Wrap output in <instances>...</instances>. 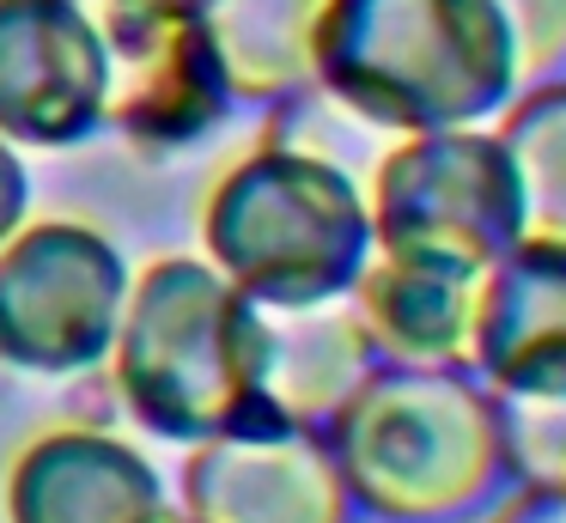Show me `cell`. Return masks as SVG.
I'll return each mask as SVG.
<instances>
[{
	"label": "cell",
	"mask_w": 566,
	"mask_h": 523,
	"mask_svg": "<svg viewBox=\"0 0 566 523\" xmlns=\"http://www.w3.org/2000/svg\"><path fill=\"white\" fill-rule=\"evenodd\" d=\"M323 438L354 505L378 523H469L517 481L505 401L469 365L378 359Z\"/></svg>",
	"instance_id": "cell-1"
},
{
	"label": "cell",
	"mask_w": 566,
	"mask_h": 523,
	"mask_svg": "<svg viewBox=\"0 0 566 523\" xmlns=\"http://www.w3.org/2000/svg\"><path fill=\"white\" fill-rule=\"evenodd\" d=\"M269 311L232 286L208 255H153L135 274L111 347V384L128 420L165 444L274 420L269 396Z\"/></svg>",
	"instance_id": "cell-2"
},
{
	"label": "cell",
	"mask_w": 566,
	"mask_h": 523,
	"mask_svg": "<svg viewBox=\"0 0 566 523\" xmlns=\"http://www.w3.org/2000/svg\"><path fill=\"white\" fill-rule=\"evenodd\" d=\"M317 85L384 134L488 128L517 92L500 0H329Z\"/></svg>",
	"instance_id": "cell-3"
},
{
	"label": "cell",
	"mask_w": 566,
	"mask_h": 523,
	"mask_svg": "<svg viewBox=\"0 0 566 523\" xmlns=\"http://www.w3.org/2000/svg\"><path fill=\"white\" fill-rule=\"evenodd\" d=\"M371 250L366 189L305 146H256L201 195V255L262 311L354 299Z\"/></svg>",
	"instance_id": "cell-4"
},
{
	"label": "cell",
	"mask_w": 566,
	"mask_h": 523,
	"mask_svg": "<svg viewBox=\"0 0 566 523\" xmlns=\"http://www.w3.org/2000/svg\"><path fill=\"white\" fill-rule=\"evenodd\" d=\"M128 255L86 219H25L0 243V365L19 377H86L111 365Z\"/></svg>",
	"instance_id": "cell-5"
},
{
	"label": "cell",
	"mask_w": 566,
	"mask_h": 523,
	"mask_svg": "<svg viewBox=\"0 0 566 523\" xmlns=\"http://www.w3.org/2000/svg\"><path fill=\"white\" fill-rule=\"evenodd\" d=\"M366 207L378 250L469 268H493L530 231L524 182L493 128L402 134L371 170Z\"/></svg>",
	"instance_id": "cell-6"
},
{
	"label": "cell",
	"mask_w": 566,
	"mask_h": 523,
	"mask_svg": "<svg viewBox=\"0 0 566 523\" xmlns=\"http://www.w3.org/2000/svg\"><path fill=\"white\" fill-rule=\"evenodd\" d=\"M111 55L104 128L140 153H184L226 128L238 109L196 7H147V0H92Z\"/></svg>",
	"instance_id": "cell-7"
},
{
	"label": "cell",
	"mask_w": 566,
	"mask_h": 523,
	"mask_svg": "<svg viewBox=\"0 0 566 523\" xmlns=\"http://www.w3.org/2000/svg\"><path fill=\"white\" fill-rule=\"evenodd\" d=\"M111 55L92 0H0V134L67 153L104 134Z\"/></svg>",
	"instance_id": "cell-8"
},
{
	"label": "cell",
	"mask_w": 566,
	"mask_h": 523,
	"mask_svg": "<svg viewBox=\"0 0 566 523\" xmlns=\"http://www.w3.org/2000/svg\"><path fill=\"white\" fill-rule=\"evenodd\" d=\"M354 511L323 426L262 420L184 457V517L196 523H354Z\"/></svg>",
	"instance_id": "cell-9"
},
{
	"label": "cell",
	"mask_w": 566,
	"mask_h": 523,
	"mask_svg": "<svg viewBox=\"0 0 566 523\" xmlns=\"http://www.w3.org/2000/svg\"><path fill=\"white\" fill-rule=\"evenodd\" d=\"M469 372L500 401H566V238L524 231L481 274Z\"/></svg>",
	"instance_id": "cell-10"
},
{
	"label": "cell",
	"mask_w": 566,
	"mask_h": 523,
	"mask_svg": "<svg viewBox=\"0 0 566 523\" xmlns=\"http://www.w3.org/2000/svg\"><path fill=\"white\" fill-rule=\"evenodd\" d=\"M7 523H165V481L104 426H50L25 438L0 487Z\"/></svg>",
	"instance_id": "cell-11"
},
{
	"label": "cell",
	"mask_w": 566,
	"mask_h": 523,
	"mask_svg": "<svg viewBox=\"0 0 566 523\" xmlns=\"http://www.w3.org/2000/svg\"><path fill=\"white\" fill-rule=\"evenodd\" d=\"M488 268L444 262V255L371 250L354 286V311L366 323L378 359L396 365H469L475 299Z\"/></svg>",
	"instance_id": "cell-12"
},
{
	"label": "cell",
	"mask_w": 566,
	"mask_h": 523,
	"mask_svg": "<svg viewBox=\"0 0 566 523\" xmlns=\"http://www.w3.org/2000/svg\"><path fill=\"white\" fill-rule=\"evenodd\" d=\"M196 19L238 104H293L317 92L329 0H201Z\"/></svg>",
	"instance_id": "cell-13"
},
{
	"label": "cell",
	"mask_w": 566,
	"mask_h": 523,
	"mask_svg": "<svg viewBox=\"0 0 566 523\" xmlns=\"http://www.w3.org/2000/svg\"><path fill=\"white\" fill-rule=\"evenodd\" d=\"M378 365L366 323H359L354 299L311 304V311H269V396L274 420L323 426Z\"/></svg>",
	"instance_id": "cell-14"
},
{
	"label": "cell",
	"mask_w": 566,
	"mask_h": 523,
	"mask_svg": "<svg viewBox=\"0 0 566 523\" xmlns=\"http://www.w3.org/2000/svg\"><path fill=\"white\" fill-rule=\"evenodd\" d=\"M500 146L512 153L517 182H524L530 231L566 238V80H530L512 104L500 109Z\"/></svg>",
	"instance_id": "cell-15"
},
{
	"label": "cell",
	"mask_w": 566,
	"mask_h": 523,
	"mask_svg": "<svg viewBox=\"0 0 566 523\" xmlns=\"http://www.w3.org/2000/svg\"><path fill=\"white\" fill-rule=\"evenodd\" d=\"M500 12L512 24L524 85L566 67V0H500Z\"/></svg>",
	"instance_id": "cell-16"
},
{
	"label": "cell",
	"mask_w": 566,
	"mask_h": 523,
	"mask_svg": "<svg viewBox=\"0 0 566 523\" xmlns=\"http://www.w3.org/2000/svg\"><path fill=\"white\" fill-rule=\"evenodd\" d=\"M493 523H566V481H524L493 505Z\"/></svg>",
	"instance_id": "cell-17"
},
{
	"label": "cell",
	"mask_w": 566,
	"mask_h": 523,
	"mask_svg": "<svg viewBox=\"0 0 566 523\" xmlns=\"http://www.w3.org/2000/svg\"><path fill=\"white\" fill-rule=\"evenodd\" d=\"M31 219V177H25V158L19 146L0 134V243L13 238L19 226Z\"/></svg>",
	"instance_id": "cell-18"
},
{
	"label": "cell",
	"mask_w": 566,
	"mask_h": 523,
	"mask_svg": "<svg viewBox=\"0 0 566 523\" xmlns=\"http://www.w3.org/2000/svg\"><path fill=\"white\" fill-rule=\"evenodd\" d=\"M147 7H201V0H147Z\"/></svg>",
	"instance_id": "cell-19"
},
{
	"label": "cell",
	"mask_w": 566,
	"mask_h": 523,
	"mask_svg": "<svg viewBox=\"0 0 566 523\" xmlns=\"http://www.w3.org/2000/svg\"><path fill=\"white\" fill-rule=\"evenodd\" d=\"M165 523H196V517H177V511H171V517H165Z\"/></svg>",
	"instance_id": "cell-20"
}]
</instances>
